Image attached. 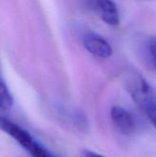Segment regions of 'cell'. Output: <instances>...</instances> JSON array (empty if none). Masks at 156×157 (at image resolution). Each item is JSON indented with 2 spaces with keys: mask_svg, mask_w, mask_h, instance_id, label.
<instances>
[{
  "mask_svg": "<svg viewBox=\"0 0 156 157\" xmlns=\"http://www.w3.org/2000/svg\"><path fill=\"white\" fill-rule=\"evenodd\" d=\"M0 130L14 139L32 157H55L28 131L8 119L0 117Z\"/></svg>",
  "mask_w": 156,
  "mask_h": 157,
  "instance_id": "6da1fadb",
  "label": "cell"
},
{
  "mask_svg": "<svg viewBox=\"0 0 156 157\" xmlns=\"http://www.w3.org/2000/svg\"><path fill=\"white\" fill-rule=\"evenodd\" d=\"M112 123L118 132L123 135H131L136 131V121L133 115L120 106H113L110 109Z\"/></svg>",
  "mask_w": 156,
  "mask_h": 157,
  "instance_id": "7a4b0ae2",
  "label": "cell"
},
{
  "mask_svg": "<svg viewBox=\"0 0 156 157\" xmlns=\"http://www.w3.org/2000/svg\"><path fill=\"white\" fill-rule=\"evenodd\" d=\"M83 45L95 57L106 59L112 54V48L109 43L104 38L93 32H88L83 37Z\"/></svg>",
  "mask_w": 156,
  "mask_h": 157,
  "instance_id": "3957f363",
  "label": "cell"
},
{
  "mask_svg": "<svg viewBox=\"0 0 156 157\" xmlns=\"http://www.w3.org/2000/svg\"><path fill=\"white\" fill-rule=\"evenodd\" d=\"M92 8L99 17L108 25L117 26L120 23V12L116 4L109 0H97L90 2Z\"/></svg>",
  "mask_w": 156,
  "mask_h": 157,
  "instance_id": "277c9868",
  "label": "cell"
},
{
  "mask_svg": "<svg viewBox=\"0 0 156 157\" xmlns=\"http://www.w3.org/2000/svg\"><path fill=\"white\" fill-rule=\"evenodd\" d=\"M13 105V97L0 73V109H9Z\"/></svg>",
  "mask_w": 156,
  "mask_h": 157,
  "instance_id": "5b68a950",
  "label": "cell"
},
{
  "mask_svg": "<svg viewBox=\"0 0 156 157\" xmlns=\"http://www.w3.org/2000/svg\"><path fill=\"white\" fill-rule=\"evenodd\" d=\"M141 109L143 110V112L146 114V116L149 119V121H151V123L156 129V98L148 102Z\"/></svg>",
  "mask_w": 156,
  "mask_h": 157,
  "instance_id": "8992f818",
  "label": "cell"
},
{
  "mask_svg": "<svg viewBox=\"0 0 156 157\" xmlns=\"http://www.w3.org/2000/svg\"><path fill=\"white\" fill-rule=\"evenodd\" d=\"M148 53L154 69L156 71V36L152 37L148 42Z\"/></svg>",
  "mask_w": 156,
  "mask_h": 157,
  "instance_id": "52a82bcc",
  "label": "cell"
},
{
  "mask_svg": "<svg viewBox=\"0 0 156 157\" xmlns=\"http://www.w3.org/2000/svg\"><path fill=\"white\" fill-rule=\"evenodd\" d=\"M84 155L85 157H104L99 154H97V153H94V152L88 151V150L84 151Z\"/></svg>",
  "mask_w": 156,
  "mask_h": 157,
  "instance_id": "ba28073f",
  "label": "cell"
}]
</instances>
